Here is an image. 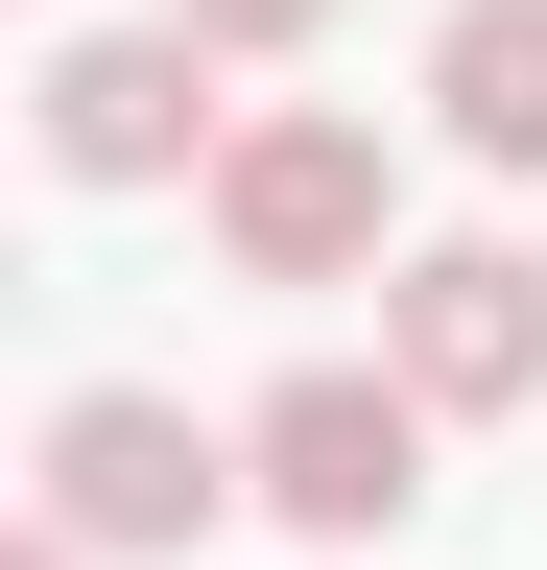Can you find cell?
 I'll list each match as a JSON object with an SVG mask.
<instances>
[{"instance_id": "cell-7", "label": "cell", "mask_w": 547, "mask_h": 570, "mask_svg": "<svg viewBox=\"0 0 547 570\" xmlns=\"http://www.w3.org/2000/svg\"><path fill=\"white\" fill-rule=\"evenodd\" d=\"M167 24H191V48H215V71H238V48H310V24H333V0H167Z\"/></svg>"}, {"instance_id": "cell-6", "label": "cell", "mask_w": 547, "mask_h": 570, "mask_svg": "<svg viewBox=\"0 0 547 570\" xmlns=\"http://www.w3.org/2000/svg\"><path fill=\"white\" fill-rule=\"evenodd\" d=\"M429 96H452L476 167H547V0H452V24H429Z\"/></svg>"}, {"instance_id": "cell-2", "label": "cell", "mask_w": 547, "mask_h": 570, "mask_svg": "<svg viewBox=\"0 0 547 570\" xmlns=\"http://www.w3.org/2000/svg\"><path fill=\"white\" fill-rule=\"evenodd\" d=\"M215 238H238L262 285H358V262L404 238L381 119H333V96H310V119H238V142H215Z\"/></svg>"}, {"instance_id": "cell-5", "label": "cell", "mask_w": 547, "mask_h": 570, "mask_svg": "<svg viewBox=\"0 0 547 570\" xmlns=\"http://www.w3.org/2000/svg\"><path fill=\"white\" fill-rule=\"evenodd\" d=\"M381 356H404L452 428H500V404L547 381V262H524V238H404V262H381Z\"/></svg>"}, {"instance_id": "cell-8", "label": "cell", "mask_w": 547, "mask_h": 570, "mask_svg": "<svg viewBox=\"0 0 547 570\" xmlns=\"http://www.w3.org/2000/svg\"><path fill=\"white\" fill-rule=\"evenodd\" d=\"M0 570H96V547H72V523H25V547H0Z\"/></svg>"}, {"instance_id": "cell-1", "label": "cell", "mask_w": 547, "mask_h": 570, "mask_svg": "<svg viewBox=\"0 0 547 570\" xmlns=\"http://www.w3.org/2000/svg\"><path fill=\"white\" fill-rule=\"evenodd\" d=\"M429 381L404 356H310V381H262V428H238V475H262V523H310V547H381L404 499H429Z\"/></svg>"}, {"instance_id": "cell-3", "label": "cell", "mask_w": 547, "mask_h": 570, "mask_svg": "<svg viewBox=\"0 0 547 570\" xmlns=\"http://www.w3.org/2000/svg\"><path fill=\"white\" fill-rule=\"evenodd\" d=\"M215 499H238V452L167 381H72L48 404V523L72 547H215Z\"/></svg>"}, {"instance_id": "cell-4", "label": "cell", "mask_w": 547, "mask_h": 570, "mask_svg": "<svg viewBox=\"0 0 547 570\" xmlns=\"http://www.w3.org/2000/svg\"><path fill=\"white\" fill-rule=\"evenodd\" d=\"M25 119H48L72 190H167L191 142H215V48H191V24H72V48L25 71Z\"/></svg>"}]
</instances>
